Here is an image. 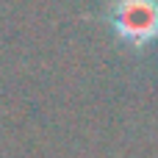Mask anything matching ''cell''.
Returning <instances> with one entry per match:
<instances>
[{
    "mask_svg": "<svg viewBox=\"0 0 158 158\" xmlns=\"http://www.w3.org/2000/svg\"><path fill=\"white\" fill-rule=\"evenodd\" d=\"M106 19L114 33L136 50L158 39V0H114Z\"/></svg>",
    "mask_w": 158,
    "mask_h": 158,
    "instance_id": "obj_1",
    "label": "cell"
}]
</instances>
